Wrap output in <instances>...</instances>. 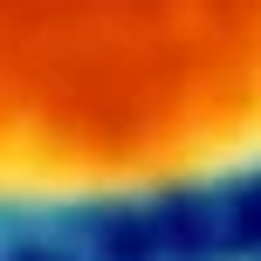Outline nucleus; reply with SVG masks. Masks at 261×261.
Listing matches in <instances>:
<instances>
[{
  "mask_svg": "<svg viewBox=\"0 0 261 261\" xmlns=\"http://www.w3.org/2000/svg\"><path fill=\"white\" fill-rule=\"evenodd\" d=\"M261 165V0H0V206H110Z\"/></svg>",
  "mask_w": 261,
  "mask_h": 261,
  "instance_id": "f257e3e1",
  "label": "nucleus"
}]
</instances>
